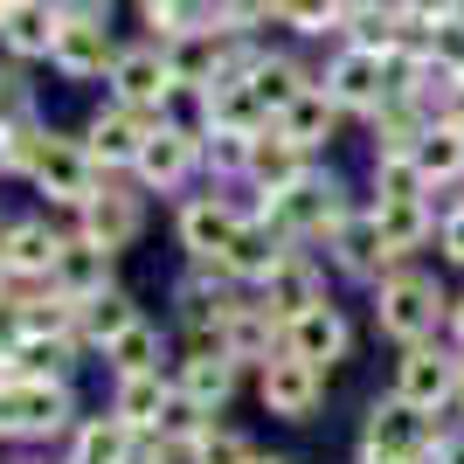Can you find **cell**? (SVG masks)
I'll return each instance as SVG.
<instances>
[{
	"label": "cell",
	"mask_w": 464,
	"mask_h": 464,
	"mask_svg": "<svg viewBox=\"0 0 464 464\" xmlns=\"http://www.w3.org/2000/svg\"><path fill=\"white\" fill-rule=\"evenodd\" d=\"M430 423H423V409L402 402V395H388V402L368 409V450H388V458H423L430 464Z\"/></svg>",
	"instance_id": "obj_11"
},
{
	"label": "cell",
	"mask_w": 464,
	"mask_h": 464,
	"mask_svg": "<svg viewBox=\"0 0 464 464\" xmlns=\"http://www.w3.org/2000/svg\"><path fill=\"white\" fill-rule=\"evenodd\" d=\"M7 7H14V0H7Z\"/></svg>",
	"instance_id": "obj_53"
},
{
	"label": "cell",
	"mask_w": 464,
	"mask_h": 464,
	"mask_svg": "<svg viewBox=\"0 0 464 464\" xmlns=\"http://www.w3.org/2000/svg\"><path fill=\"white\" fill-rule=\"evenodd\" d=\"M458 368H464V361H450V353H437V347H409L402 368H395V395L430 416V409L458 402Z\"/></svg>",
	"instance_id": "obj_10"
},
{
	"label": "cell",
	"mask_w": 464,
	"mask_h": 464,
	"mask_svg": "<svg viewBox=\"0 0 464 464\" xmlns=\"http://www.w3.org/2000/svg\"><path fill=\"white\" fill-rule=\"evenodd\" d=\"M430 174L416 167V153H374V201H423Z\"/></svg>",
	"instance_id": "obj_32"
},
{
	"label": "cell",
	"mask_w": 464,
	"mask_h": 464,
	"mask_svg": "<svg viewBox=\"0 0 464 464\" xmlns=\"http://www.w3.org/2000/svg\"><path fill=\"white\" fill-rule=\"evenodd\" d=\"M7 277H14V271H7V256H0V291H7Z\"/></svg>",
	"instance_id": "obj_49"
},
{
	"label": "cell",
	"mask_w": 464,
	"mask_h": 464,
	"mask_svg": "<svg viewBox=\"0 0 464 464\" xmlns=\"http://www.w3.org/2000/svg\"><path fill=\"white\" fill-rule=\"evenodd\" d=\"M458 409H464V368H458Z\"/></svg>",
	"instance_id": "obj_50"
},
{
	"label": "cell",
	"mask_w": 464,
	"mask_h": 464,
	"mask_svg": "<svg viewBox=\"0 0 464 464\" xmlns=\"http://www.w3.org/2000/svg\"><path fill=\"white\" fill-rule=\"evenodd\" d=\"M139 14H146V28H153L160 42L188 35V28H215L222 21V0H139Z\"/></svg>",
	"instance_id": "obj_26"
},
{
	"label": "cell",
	"mask_w": 464,
	"mask_h": 464,
	"mask_svg": "<svg viewBox=\"0 0 464 464\" xmlns=\"http://www.w3.org/2000/svg\"><path fill=\"white\" fill-rule=\"evenodd\" d=\"M402 7H409L416 21H444V14H458L464 0H402Z\"/></svg>",
	"instance_id": "obj_42"
},
{
	"label": "cell",
	"mask_w": 464,
	"mask_h": 464,
	"mask_svg": "<svg viewBox=\"0 0 464 464\" xmlns=\"http://www.w3.org/2000/svg\"><path fill=\"white\" fill-rule=\"evenodd\" d=\"M201 139H208V132H194V125H160V132L139 146L132 174L146 180V188H174V180H188L194 160H201Z\"/></svg>",
	"instance_id": "obj_13"
},
{
	"label": "cell",
	"mask_w": 464,
	"mask_h": 464,
	"mask_svg": "<svg viewBox=\"0 0 464 464\" xmlns=\"http://www.w3.org/2000/svg\"><path fill=\"white\" fill-rule=\"evenodd\" d=\"M450 326H458V347H464V298L450 305Z\"/></svg>",
	"instance_id": "obj_47"
},
{
	"label": "cell",
	"mask_w": 464,
	"mask_h": 464,
	"mask_svg": "<svg viewBox=\"0 0 464 464\" xmlns=\"http://www.w3.org/2000/svg\"><path fill=\"white\" fill-rule=\"evenodd\" d=\"M188 458L194 464H256V444H250V437H236V430H208Z\"/></svg>",
	"instance_id": "obj_38"
},
{
	"label": "cell",
	"mask_w": 464,
	"mask_h": 464,
	"mask_svg": "<svg viewBox=\"0 0 464 464\" xmlns=\"http://www.w3.org/2000/svg\"><path fill=\"white\" fill-rule=\"evenodd\" d=\"M201 160H208L215 174H250V132L208 125V139H201Z\"/></svg>",
	"instance_id": "obj_37"
},
{
	"label": "cell",
	"mask_w": 464,
	"mask_h": 464,
	"mask_svg": "<svg viewBox=\"0 0 464 464\" xmlns=\"http://www.w3.org/2000/svg\"><path fill=\"white\" fill-rule=\"evenodd\" d=\"M167 395H174V388L160 382V368H146V374H118L111 416H118V423H132V430H153V423H160V409H167Z\"/></svg>",
	"instance_id": "obj_25"
},
{
	"label": "cell",
	"mask_w": 464,
	"mask_h": 464,
	"mask_svg": "<svg viewBox=\"0 0 464 464\" xmlns=\"http://www.w3.org/2000/svg\"><path fill=\"white\" fill-rule=\"evenodd\" d=\"M416 167H423L430 180H458L464 174V125L437 118V125L423 132V146H416Z\"/></svg>",
	"instance_id": "obj_30"
},
{
	"label": "cell",
	"mask_w": 464,
	"mask_h": 464,
	"mask_svg": "<svg viewBox=\"0 0 464 464\" xmlns=\"http://www.w3.org/2000/svg\"><path fill=\"white\" fill-rule=\"evenodd\" d=\"M264 215H271L277 229H285L291 243H298V236H333L340 222H347V201H340V188H333V180L305 174L298 188L271 194V201H264Z\"/></svg>",
	"instance_id": "obj_4"
},
{
	"label": "cell",
	"mask_w": 464,
	"mask_h": 464,
	"mask_svg": "<svg viewBox=\"0 0 464 464\" xmlns=\"http://www.w3.org/2000/svg\"><path fill=\"white\" fill-rule=\"evenodd\" d=\"M0 256H7V271L14 277H49L63 256V236L49 222H14V229L0 236Z\"/></svg>",
	"instance_id": "obj_21"
},
{
	"label": "cell",
	"mask_w": 464,
	"mask_h": 464,
	"mask_svg": "<svg viewBox=\"0 0 464 464\" xmlns=\"http://www.w3.org/2000/svg\"><path fill=\"white\" fill-rule=\"evenodd\" d=\"M21 118H35V104H28V91L14 77H0V125H21Z\"/></svg>",
	"instance_id": "obj_41"
},
{
	"label": "cell",
	"mask_w": 464,
	"mask_h": 464,
	"mask_svg": "<svg viewBox=\"0 0 464 464\" xmlns=\"http://www.w3.org/2000/svg\"><path fill=\"white\" fill-rule=\"evenodd\" d=\"M264 21H277V0H222V28H264Z\"/></svg>",
	"instance_id": "obj_39"
},
{
	"label": "cell",
	"mask_w": 464,
	"mask_h": 464,
	"mask_svg": "<svg viewBox=\"0 0 464 464\" xmlns=\"http://www.w3.org/2000/svg\"><path fill=\"white\" fill-rule=\"evenodd\" d=\"M125 464H167V444H132V450H125Z\"/></svg>",
	"instance_id": "obj_45"
},
{
	"label": "cell",
	"mask_w": 464,
	"mask_h": 464,
	"mask_svg": "<svg viewBox=\"0 0 464 464\" xmlns=\"http://www.w3.org/2000/svg\"><path fill=\"white\" fill-rule=\"evenodd\" d=\"M132 319H139V312H132V298H125V291H97V298H83V305H77V333H83V340H91V347H111V340H118V333H125V326H132Z\"/></svg>",
	"instance_id": "obj_27"
},
{
	"label": "cell",
	"mask_w": 464,
	"mask_h": 464,
	"mask_svg": "<svg viewBox=\"0 0 464 464\" xmlns=\"http://www.w3.org/2000/svg\"><path fill=\"white\" fill-rule=\"evenodd\" d=\"M285 347H291V353H305V361H319V368H326V361H340V353H347V319H340V312H333L326 298H319L312 312L285 319Z\"/></svg>",
	"instance_id": "obj_17"
},
{
	"label": "cell",
	"mask_w": 464,
	"mask_h": 464,
	"mask_svg": "<svg viewBox=\"0 0 464 464\" xmlns=\"http://www.w3.org/2000/svg\"><path fill=\"white\" fill-rule=\"evenodd\" d=\"M361 464H423V458H388V450H361Z\"/></svg>",
	"instance_id": "obj_46"
},
{
	"label": "cell",
	"mask_w": 464,
	"mask_h": 464,
	"mask_svg": "<svg viewBox=\"0 0 464 464\" xmlns=\"http://www.w3.org/2000/svg\"><path fill=\"white\" fill-rule=\"evenodd\" d=\"M444 250H450V264H464V208L444 215Z\"/></svg>",
	"instance_id": "obj_43"
},
{
	"label": "cell",
	"mask_w": 464,
	"mask_h": 464,
	"mask_svg": "<svg viewBox=\"0 0 464 464\" xmlns=\"http://www.w3.org/2000/svg\"><path fill=\"white\" fill-rule=\"evenodd\" d=\"M374 222H382V236H388V250H395V256H409L430 236V208H423V201H374Z\"/></svg>",
	"instance_id": "obj_34"
},
{
	"label": "cell",
	"mask_w": 464,
	"mask_h": 464,
	"mask_svg": "<svg viewBox=\"0 0 464 464\" xmlns=\"http://www.w3.org/2000/svg\"><path fill=\"white\" fill-rule=\"evenodd\" d=\"M333 118H340V104L326 97V83H312L298 104H285V111H277V132L298 139V146L312 153V146H326V139H333Z\"/></svg>",
	"instance_id": "obj_24"
},
{
	"label": "cell",
	"mask_w": 464,
	"mask_h": 464,
	"mask_svg": "<svg viewBox=\"0 0 464 464\" xmlns=\"http://www.w3.org/2000/svg\"><path fill=\"white\" fill-rule=\"evenodd\" d=\"M347 21V0H277V28H298V35H326Z\"/></svg>",
	"instance_id": "obj_36"
},
{
	"label": "cell",
	"mask_w": 464,
	"mask_h": 464,
	"mask_svg": "<svg viewBox=\"0 0 464 464\" xmlns=\"http://www.w3.org/2000/svg\"><path fill=\"white\" fill-rule=\"evenodd\" d=\"M243 222H250V215H236L229 201H194V208L180 215V243H188L201 264H215V256L236 243V229H243Z\"/></svg>",
	"instance_id": "obj_19"
},
{
	"label": "cell",
	"mask_w": 464,
	"mask_h": 464,
	"mask_svg": "<svg viewBox=\"0 0 464 464\" xmlns=\"http://www.w3.org/2000/svg\"><path fill=\"white\" fill-rule=\"evenodd\" d=\"M70 423V395L49 374H14L0 382V437H49Z\"/></svg>",
	"instance_id": "obj_2"
},
{
	"label": "cell",
	"mask_w": 464,
	"mask_h": 464,
	"mask_svg": "<svg viewBox=\"0 0 464 464\" xmlns=\"http://www.w3.org/2000/svg\"><path fill=\"white\" fill-rule=\"evenodd\" d=\"M83 236L104 243V250H125L139 236V201L132 194H91V201H83Z\"/></svg>",
	"instance_id": "obj_22"
},
{
	"label": "cell",
	"mask_w": 464,
	"mask_h": 464,
	"mask_svg": "<svg viewBox=\"0 0 464 464\" xmlns=\"http://www.w3.org/2000/svg\"><path fill=\"white\" fill-rule=\"evenodd\" d=\"M326 97L333 104H340V111H382L388 104V56L382 49H368V42H347V49H340V56L326 63Z\"/></svg>",
	"instance_id": "obj_3"
},
{
	"label": "cell",
	"mask_w": 464,
	"mask_h": 464,
	"mask_svg": "<svg viewBox=\"0 0 464 464\" xmlns=\"http://www.w3.org/2000/svg\"><path fill=\"white\" fill-rule=\"evenodd\" d=\"M437 312H444V291H437V277H423V271H388V277H382L374 319H382L388 340L423 347L430 333H437Z\"/></svg>",
	"instance_id": "obj_1"
},
{
	"label": "cell",
	"mask_w": 464,
	"mask_h": 464,
	"mask_svg": "<svg viewBox=\"0 0 464 464\" xmlns=\"http://www.w3.org/2000/svg\"><path fill=\"white\" fill-rule=\"evenodd\" d=\"M167 125V111H146V104H111V111L91 118V132H83V146H91V160L111 174V167H139V146Z\"/></svg>",
	"instance_id": "obj_5"
},
{
	"label": "cell",
	"mask_w": 464,
	"mask_h": 464,
	"mask_svg": "<svg viewBox=\"0 0 464 464\" xmlns=\"http://www.w3.org/2000/svg\"><path fill=\"white\" fill-rule=\"evenodd\" d=\"M49 285L63 291V298H97V291H111V250L104 243H91V236H63V256L56 271H49Z\"/></svg>",
	"instance_id": "obj_14"
},
{
	"label": "cell",
	"mask_w": 464,
	"mask_h": 464,
	"mask_svg": "<svg viewBox=\"0 0 464 464\" xmlns=\"http://www.w3.org/2000/svg\"><path fill=\"white\" fill-rule=\"evenodd\" d=\"M49 63H56V70H63L70 83L111 77V63H118V49H111V28H104V21H91V14H63Z\"/></svg>",
	"instance_id": "obj_9"
},
{
	"label": "cell",
	"mask_w": 464,
	"mask_h": 464,
	"mask_svg": "<svg viewBox=\"0 0 464 464\" xmlns=\"http://www.w3.org/2000/svg\"><path fill=\"white\" fill-rule=\"evenodd\" d=\"M430 464H464V437H437V444H430Z\"/></svg>",
	"instance_id": "obj_44"
},
{
	"label": "cell",
	"mask_w": 464,
	"mask_h": 464,
	"mask_svg": "<svg viewBox=\"0 0 464 464\" xmlns=\"http://www.w3.org/2000/svg\"><path fill=\"white\" fill-rule=\"evenodd\" d=\"M56 28H63L56 0H14L7 21H0V42H7L14 56H49V49H56Z\"/></svg>",
	"instance_id": "obj_18"
},
{
	"label": "cell",
	"mask_w": 464,
	"mask_h": 464,
	"mask_svg": "<svg viewBox=\"0 0 464 464\" xmlns=\"http://www.w3.org/2000/svg\"><path fill=\"white\" fill-rule=\"evenodd\" d=\"M256 464H285V458H256Z\"/></svg>",
	"instance_id": "obj_51"
},
{
	"label": "cell",
	"mask_w": 464,
	"mask_h": 464,
	"mask_svg": "<svg viewBox=\"0 0 464 464\" xmlns=\"http://www.w3.org/2000/svg\"><path fill=\"white\" fill-rule=\"evenodd\" d=\"M229 388H236V361L229 353H194L188 368H180V395H194V402H208V409L229 402Z\"/></svg>",
	"instance_id": "obj_29"
},
{
	"label": "cell",
	"mask_w": 464,
	"mask_h": 464,
	"mask_svg": "<svg viewBox=\"0 0 464 464\" xmlns=\"http://www.w3.org/2000/svg\"><path fill=\"white\" fill-rule=\"evenodd\" d=\"M333 250H340V264H347V271H361V277H374V271L388 264V256H395L374 215H347V222L333 229Z\"/></svg>",
	"instance_id": "obj_23"
},
{
	"label": "cell",
	"mask_w": 464,
	"mask_h": 464,
	"mask_svg": "<svg viewBox=\"0 0 464 464\" xmlns=\"http://www.w3.org/2000/svg\"><path fill=\"white\" fill-rule=\"evenodd\" d=\"M305 174H312V167H305V146H298V139H285L277 125L250 139V180H256L264 194H285V188H298Z\"/></svg>",
	"instance_id": "obj_16"
},
{
	"label": "cell",
	"mask_w": 464,
	"mask_h": 464,
	"mask_svg": "<svg viewBox=\"0 0 464 464\" xmlns=\"http://www.w3.org/2000/svg\"><path fill=\"white\" fill-rule=\"evenodd\" d=\"M319 298H326V291H319V271H312L298 250H285V264L264 277V305H271L277 319H298V312H312Z\"/></svg>",
	"instance_id": "obj_20"
},
{
	"label": "cell",
	"mask_w": 464,
	"mask_h": 464,
	"mask_svg": "<svg viewBox=\"0 0 464 464\" xmlns=\"http://www.w3.org/2000/svg\"><path fill=\"white\" fill-rule=\"evenodd\" d=\"M7 167H14V153H7V125H0V174H7Z\"/></svg>",
	"instance_id": "obj_48"
},
{
	"label": "cell",
	"mask_w": 464,
	"mask_h": 464,
	"mask_svg": "<svg viewBox=\"0 0 464 464\" xmlns=\"http://www.w3.org/2000/svg\"><path fill=\"white\" fill-rule=\"evenodd\" d=\"M319 361H305V353H271L264 361V382H256V395H264V409L271 416H285V423H305L312 409H319V395H326V382H319Z\"/></svg>",
	"instance_id": "obj_6"
},
{
	"label": "cell",
	"mask_w": 464,
	"mask_h": 464,
	"mask_svg": "<svg viewBox=\"0 0 464 464\" xmlns=\"http://www.w3.org/2000/svg\"><path fill=\"white\" fill-rule=\"evenodd\" d=\"M174 91H180V77H174V56H167L160 42H146V49H118V63H111V97H118V104L167 111Z\"/></svg>",
	"instance_id": "obj_7"
},
{
	"label": "cell",
	"mask_w": 464,
	"mask_h": 464,
	"mask_svg": "<svg viewBox=\"0 0 464 464\" xmlns=\"http://www.w3.org/2000/svg\"><path fill=\"white\" fill-rule=\"evenodd\" d=\"M104 361H111L118 374H146V368H160V333L146 326V319H132V326H125L111 347H104Z\"/></svg>",
	"instance_id": "obj_35"
},
{
	"label": "cell",
	"mask_w": 464,
	"mask_h": 464,
	"mask_svg": "<svg viewBox=\"0 0 464 464\" xmlns=\"http://www.w3.org/2000/svg\"><path fill=\"white\" fill-rule=\"evenodd\" d=\"M222 347H229V361H271V353H285V319L271 305H229Z\"/></svg>",
	"instance_id": "obj_15"
},
{
	"label": "cell",
	"mask_w": 464,
	"mask_h": 464,
	"mask_svg": "<svg viewBox=\"0 0 464 464\" xmlns=\"http://www.w3.org/2000/svg\"><path fill=\"white\" fill-rule=\"evenodd\" d=\"M250 83H256V97H264L271 111H285V104H298V97L312 91V77H305L291 56H264V63L250 70Z\"/></svg>",
	"instance_id": "obj_33"
},
{
	"label": "cell",
	"mask_w": 464,
	"mask_h": 464,
	"mask_svg": "<svg viewBox=\"0 0 464 464\" xmlns=\"http://www.w3.org/2000/svg\"><path fill=\"white\" fill-rule=\"evenodd\" d=\"M139 444L132 423H118V416H97V423L77 430V450H70V464H125V450Z\"/></svg>",
	"instance_id": "obj_28"
},
{
	"label": "cell",
	"mask_w": 464,
	"mask_h": 464,
	"mask_svg": "<svg viewBox=\"0 0 464 464\" xmlns=\"http://www.w3.org/2000/svg\"><path fill=\"white\" fill-rule=\"evenodd\" d=\"M285 243H291V236L277 229L271 215H250V222L236 229V243L215 256V271H222V277H256V285H264V277L285 264Z\"/></svg>",
	"instance_id": "obj_12"
},
{
	"label": "cell",
	"mask_w": 464,
	"mask_h": 464,
	"mask_svg": "<svg viewBox=\"0 0 464 464\" xmlns=\"http://www.w3.org/2000/svg\"><path fill=\"white\" fill-rule=\"evenodd\" d=\"M208 416H215L208 402H194V395H180V388H174V395H167V409H160V423H153V430H160V444H188V450H194V444H201V437L215 430Z\"/></svg>",
	"instance_id": "obj_31"
},
{
	"label": "cell",
	"mask_w": 464,
	"mask_h": 464,
	"mask_svg": "<svg viewBox=\"0 0 464 464\" xmlns=\"http://www.w3.org/2000/svg\"><path fill=\"white\" fill-rule=\"evenodd\" d=\"M0 21H7V0H0Z\"/></svg>",
	"instance_id": "obj_52"
},
{
	"label": "cell",
	"mask_w": 464,
	"mask_h": 464,
	"mask_svg": "<svg viewBox=\"0 0 464 464\" xmlns=\"http://www.w3.org/2000/svg\"><path fill=\"white\" fill-rule=\"evenodd\" d=\"M35 180L49 201H70V208H83L97 194V160H91V146L83 139H63V132H49V146H42V160H35Z\"/></svg>",
	"instance_id": "obj_8"
},
{
	"label": "cell",
	"mask_w": 464,
	"mask_h": 464,
	"mask_svg": "<svg viewBox=\"0 0 464 464\" xmlns=\"http://www.w3.org/2000/svg\"><path fill=\"white\" fill-rule=\"evenodd\" d=\"M21 340H28V305H7V298H0V353H14Z\"/></svg>",
	"instance_id": "obj_40"
}]
</instances>
